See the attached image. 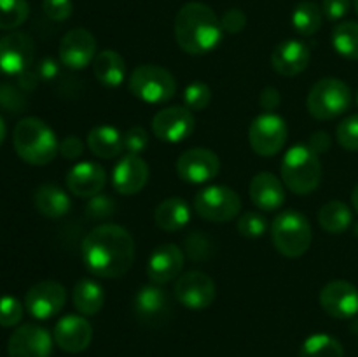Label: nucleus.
Segmentation results:
<instances>
[{"label":"nucleus","instance_id":"cd10ccee","mask_svg":"<svg viewBox=\"0 0 358 357\" xmlns=\"http://www.w3.org/2000/svg\"><path fill=\"white\" fill-rule=\"evenodd\" d=\"M93 72L96 79L107 88L121 86L126 76V62L117 51L105 49L98 52L93 62Z\"/></svg>","mask_w":358,"mask_h":357},{"label":"nucleus","instance_id":"f03ea898","mask_svg":"<svg viewBox=\"0 0 358 357\" xmlns=\"http://www.w3.org/2000/svg\"><path fill=\"white\" fill-rule=\"evenodd\" d=\"M175 38L187 55H206L219 46L222 24L212 7L203 2H189L175 16Z\"/></svg>","mask_w":358,"mask_h":357},{"label":"nucleus","instance_id":"79ce46f5","mask_svg":"<svg viewBox=\"0 0 358 357\" xmlns=\"http://www.w3.org/2000/svg\"><path fill=\"white\" fill-rule=\"evenodd\" d=\"M45 16L52 21H66L72 16V0H44L42 2Z\"/></svg>","mask_w":358,"mask_h":357},{"label":"nucleus","instance_id":"bb28decb","mask_svg":"<svg viewBox=\"0 0 358 357\" xmlns=\"http://www.w3.org/2000/svg\"><path fill=\"white\" fill-rule=\"evenodd\" d=\"M87 147L94 156L101 160H112L124 150L122 135L115 128L107 125L94 126L87 133Z\"/></svg>","mask_w":358,"mask_h":357},{"label":"nucleus","instance_id":"6e6d98bb","mask_svg":"<svg viewBox=\"0 0 358 357\" xmlns=\"http://www.w3.org/2000/svg\"><path fill=\"white\" fill-rule=\"evenodd\" d=\"M357 102H358V94H357Z\"/></svg>","mask_w":358,"mask_h":357},{"label":"nucleus","instance_id":"423d86ee","mask_svg":"<svg viewBox=\"0 0 358 357\" xmlns=\"http://www.w3.org/2000/svg\"><path fill=\"white\" fill-rule=\"evenodd\" d=\"M352 105V90L338 77H324L308 94V112L315 119L329 121L345 114Z\"/></svg>","mask_w":358,"mask_h":357},{"label":"nucleus","instance_id":"f257e3e1","mask_svg":"<svg viewBox=\"0 0 358 357\" xmlns=\"http://www.w3.org/2000/svg\"><path fill=\"white\" fill-rule=\"evenodd\" d=\"M83 262L100 279H121L135 261V240L126 227L114 223L98 224L83 241Z\"/></svg>","mask_w":358,"mask_h":357},{"label":"nucleus","instance_id":"3c124183","mask_svg":"<svg viewBox=\"0 0 358 357\" xmlns=\"http://www.w3.org/2000/svg\"><path fill=\"white\" fill-rule=\"evenodd\" d=\"M6 133H7V126L6 122H3L2 115H0V146H2V142L6 140Z\"/></svg>","mask_w":358,"mask_h":357},{"label":"nucleus","instance_id":"473e14b6","mask_svg":"<svg viewBox=\"0 0 358 357\" xmlns=\"http://www.w3.org/2000/svg\"><path fill=\"white\" fill-rule=\"evenodd\" d=\"M332 46L341 56L348 59H358V23L343 21L332 31Z\"/></svg>","mask_w":358,"mask_h":357},{"label":"nucleus","instance_id":"393cba45","mask_svg":"<svg viewBox=\"0 0 358 357\" xmlns=\"http://www.w3.org/2000/svg\"><path fill=\"white\" fill-rule=\"evenodd\" d=\"M34 205L48 219L66 216L72 206L70 196L56 184H42L34 192Z\"/></svg>","mask_w":358,"mask_h":357},{"label":"nucleus","instance_id":"b1692460","mask_svg":"<svg viewBox=\"0 0 358 357\" xmlns=\"http://www.w3.org/2000/svg\"><path fill=\"white\" fill-rule=\"evenodd\" d=\"M170 294L164 289H161V286L150 284V286H143L135 294L133 310H135V315L140 321L156 322L170 312Z\"/></svg>","mask_w":358,"mask_h":357},{"label":"nucleus","instance_id":"58836bf2","mask_svg":"<svg viewBox=\"0 0 358 357\" xmlns=\"http://www.w3.org/2000/svg\"><path fill=\"white\" fill-rule=\"evenodd\" d=\"M115 214V202L107 195H96L90 198L86 205V217L90 220L110 219Z\"/></svg>","mask_w":358,"mask_h":357},{"label":"nucleus","instance_id":"864d4df0","mask_svg":"<svg viewBox=\"0 0 358 357\" xmlns=\"http://www.w3.org/2000/svg\"><path fill=\"white\" fill-rule=\"evenodd\" d=\"M353 6H355V10H357V14H358V0H353Z\"/></svg>","mask_w":358,"mask_h":357},{"label":"nucleus","instance_id":"9d476101","mask_svg":"<svg viewBox=\"0 0 358 357\" xmlns=\"http://www.w3.org/2000/svg\"><path fill=\"white\" fill-rule=\"evenodd\" d=\"M66 303V289L56 280H42L28 289L24 308L38 321H48L58 315Z\"/></svg>","mask_w":358,"mask_h":357},{"label":"nucleus","instance_id":"0eeeda50","mask_svg":"<svg viewBox=\"0 0 358 357\" xmlns=\"http://www.w3.org/2000/svg\"><path fill=\"white\" fill-rule=\"evenodd\" d=\"M129 91L147 104H164L177 93V80L170 70L145 63L133 70L129 77Z\"/></svg>","mask_w":358,"mask_h":357},{"label":"nucleus","instance_id":"5fc2aeb1","mask_svg":"<svg viewBox=\"0 0 358 357\" xmlns=\"http://www.w3.org/2000/svg\"><path fill=\"white\" fill-rule=\"evenodd\" d=\"M355 234H358V223L355 224Z\"/></svg>","mask_w":358,"mask_h":357},{"label":"nucleus","instance_id":"603ef678","mask_svg":"<svg viewBox=\"0 0 358 357\" xmlns=\"http://www.w3.org/2000/svg\"><path fill=\"white\" fill-rule=\"evenodd\" d=\"M352 205L353 209H355V212L358 214V184L355 186V189H353L352 192Z\"/></svg>","mask_w":358,"mask_h":357},{"label":"nucleus","instance_id":"a211bd4d","mask_svg":"<svg viewBox=\"0 0 358 357\" xmlns=\"http://www.w3.org/2000/svg\"><path fill=\"white\" fill-rule=\"evenodd\" d=\"M52 338L63 352L79 354L91 345L93 328L83 315H65L56 322Z\"/></svg>","mask_w":358,"mask_h":357},{"label":"nucleus","instance_id":"e433bc0d","mask_svg":"<svg viewBox=\"0 0 358 357\" xmlns=\"http://www.w3.org/2000/svg\"><path fill=\"white\" fill-rule=\"evenodd\" d=\"M336 139L339 146L352 153H358V114L343 119L336 128Z\"/></svg>","mask_w":358,"mask_h":357},{"label":"nucleus","instance_id":"1a4fd4ad","mask_svg":"<svg viewBox=\"0 0 358 357\" xmlns=\"http://www.w3.org/2000/svg\"><path fill=\"white\" fill-rule=\"evenodd\" d=\"M289 128L282 115L264 112L252 121L248 128V142L255 154L264 158L276 156L285 147Z\"/></svg>","mask_w":358,"mask_h":357},{"label":"nucleus","instance_id":"09e8293b","mask_svg":"<svg viewBox=\"0 0 358 357\" xmlns=\"http://www.w3.org/2000/svg\"><path fill=\"white\" fill-rule=\"evenodd\" d=\"M280 102H282V97H280V91L276 90V88H264V90L261 91V97H259V104H261V107L264 108V111L271 112L275 111L276 107L280 105Z\"/></svg>","mask_w":358,"mask_h":357},{"label":"nucleus","instance_id":"20e7f679","mask_svg":"<svg viewBox=\"0 0 358 357\" xmlns=\"http://www.w3.org/2000/svg\"><path fill=\"white\" fill-rule=\"evenodd\" d=\"M282 181L296 195H311L320 186L322 163L308 146H294L282 161Z\"/></svg>","mask_w":358,"mask_h":357},{"label":"nucleus","instance_id":"72a5a7b5","mask_svg":"<svg viewBox=\"0 0 358 357\" xmlns=\"http://www.w3.org/2000/svg\"><path fill=\"white\" fill-rule=\"evenodd\" d=\"M27 0H0V30H16L28 20Z\"/></svg>","mask_w":358,"mask_h":357},{"label":"nucleus","instance_id":"7ed1b4c3","mask_svg":"<svg viewBox=\"0 0 358 357\" xmlns=\"http://www.w3.org/2000/svg\"><path fill=\"white\" fill-rule=\"evenodd\" d=\"M14 150L28 164L44 167L59 153V142L51 126L41 118H23L13 133Z\"/></svg>","mask_w":358,"mask_h":357},{"label":"nucleus","instance_id":"ea45409f","mask_svg":"<svg viewBox=\"0 0 358 357\" xmlns=\"http://www.w3.org/2000/svg\"><path fill=\"white\" fill-rule=\"evenodd\" d=\"M23 304L14 296H0V326L2 328H13L17 326L23 318Z\"/></svg>","mask_w":358,"mask_h":357},{"label":"nucleus","instance_id":"de8ad7c7","mask_svg":"<svg viewBox=\"0 0 358 357\" xmlns=\"http://www.w3.org/2000/svg\"><path fill=\"white\" fill-rule=\"evenodd\" d=\"M331 135L327 132H315L313 135L308 140V147L313 150L315 154H325L329 149H331Z\"/></svg>","mask_w":358,"mask_h":357},{"label":"nucleus","instance_id":"dca6fc26","mask_svg":"<svg viewBox=\"0 0 358 357\" xmlns=\"http://www.w3.org/2000/svg\"><path fill=\"white\" fill-rule=\"evenodd\" d=\"M58 55L66 69H86L96 58V38L86 28H73L69 34L63 35Z\"/></svg>","mask_w":358,"mask_h":357},{"label":"nucleus","instance_id":"2f4dec72","mask_svg":"<svg viewBox=\"0 0 358 357\" xmlns=\"http://www.w3.org/2000/svg\"><path fill=\"white\" fill-rule=\"evenodd\" d=\"M299 357H345V349L334 336L318 332L304 340Z\"/></svg>","mask_w":358,"mask_h":357},{"label":"nucleus","instance_id":"6ab92c4d","mask_svg":"<svg viewBox=\"0 0 358 357\" xmlns=\"http://www.w3.org/2000/svg\"><path fill=\"white\" fill-rule=\"evenodd\" d=\"M184 268V251L175 244H163L156 247L147 262V276L156 286H164L180 276Z\"/></svg>","mask_w":358,"mask_h":357},{"label":"nucleus","instance_id":"f3484780","mask_svg":"<svg viewBox=\"0 0 358 357\" xmlns=\"http://www.w3.org/2000/svg\"><path fill=\"white\" fill-rule=\"evenodd\" d=\"M320 304L327 315L339 321L358 314V289L346 280H332L320 290Z\"/></svg>","mask_w":358,"mask_h":357},{"label":"nucleus","instance_id":"9b49d317","mask_svg":"<svg viewBox=\"0 0 358 357\" xmlns=\"http://www.w3.org/2000/svg\"><path fill=\"white\" fill-rule=\"evenodd\" d=\"M173 294L182 307L189 310H205L215 300V282L203 272H187L175 282Z\"/></svg>","mask_w":358,"mask_h":357},{"label":"nucleus","instance_id":"c03bdc74","mask_svg":"<svg viewBox=\"0 0 358 357\" xmlns=\"http://www.w3.org/2000/svg\"><path fill=\"white\" fill-rule=\"evenodd\" d=\"M220 24L227 34H240L247 27V14L241 9H227L220 18Z\"/></svg>","mask_w":358,"mask_h":357},{"label":"nucleus","instance_id":"ddd939ff","mask_svg":"<svg viewBox=\"0 0 358 357\" xmlns=\"http://www.w3.org/2000/svg\"><path fill=\"white\" fill-rule=\"evenodd\" d=\"M220 172V160L213 150L194 147L182 153L177 160V174L187 184H205Z\"/></svg>","mask_w":358,"mask_h":357},{"label":"nucleus","instance_id":"c756f323","mask_svg":"<svg viewBox=\"0 0 358 357\" xmlns=\"http://www.w3.org/2000/svg\"><path fill=\"white\" fill-rule=\"evenodd\" d=\"M353 212L345 202H329L318 210V224L324 231L331 234H341L352 226Z\"/></svg>","mask_w":358,"mask_h":357},{"label":"nucleus","instance_id":"49530a36","mask_svg":"<svg viewBox=\"0 0 358 357\" xmlns=\"http://www.w3.org/2000/svg\"><path fill=\"white\" fill-rule=\"evenodd\" d=\"M84 153V144L79 136L69 135L62 144H59V154L65 160H76Z\"/></svg>","mask_w":358,"mask_h":357},{"label":"nucleus","instance_id":"aec40b11","mask_svg":"<svg viewBox=\"0 0 358 357\" xmlns=\"http://www.w3.org/2000/svg\"><path fill=\"white\" fill-rule=\"evenodd\" d=\"M149 164L136 154H126L112 172V186L124 196H133L145 188L149 181Z\"/></svg>","mask_w":358,"mask_h":357},{"label":"nucleus","instance_id":"a878e982","mask_svg":"<svg viewBox=\"0 0 358 357\" xmlns=\"http://www.w3.org/2000/svg\"><path fill=\"white\" fill-rule=\"evenodd\" d=\"M189 220H191V206L185 200L177 198V196L161 202L154 210V223L163 231H170V233L180 231L182 227L187 226Z\"/></svg>","mask_w":358,"mask_h":357},{"label":"nucleus","instance_id":"412c9836","mask_svg":"<svg viewBox=\"0 0 358 357\" xmlns=\"http://www.w3.org/2000/svg\"><path fill=\"white\" fill-rule=\"evenodd\" d=\"M107 184V172L101 164L83 161L73 164L66 174V188L77 198H93L100 195Z\"/></svg>","mask_w":358,"mask_h":357},{"label":"nucleus","instance_id":"4be33fe9","mask_svg":"<svg viewBox=\"0 0 358 357\" xmlns=\"http://www.w3.org/2000/svg\"><path fill=\"white\" fill-rule=\"evenodd\" d=\"M310 63V49L306 44L294 38L282 41L271 55V65L275 72L283 77H294L304 72Z\"/></svg>","mask_w":358,"mask_h":357},{"label":"nucleus","instance_id":"2eb2a0df","mask_svg":"<svg viewBox=\"0 0 358 357\" xmlns=\"http://www.w3.org/2000/svg\"><path fill=\"white\" fill-rule=\"evenodd\" d=\"M55 338L45 328L23 324L10 335L7 343L9 357H51Z\"/></svg>","mask_w":358,"mask_h":357},{"label":"nucleus","instance_id":"a18cd8bd","mask_svg":"<svg viewBox=\"0 0 358 357\" xmlns=\"http://www.w3.org/2000/svg\"><path fill=\"white\" fill-rule=\"evenodd\" d=\"M352 0H322V13L327 20L339 21L348 14Z\"/></svg>","mask_w":358,"mask_h":357},{"label":"nucleus","instance_id":"4468645a","mask_svg":"<svg viewBox=\"0 0 358 357\" xmlns=\"http://www.w3.org/2000/svg\"><path fill=\"white\" fill-rule=\"evenodd\" d=\"M194 115L192 111L180 105L166 107L157 112L152 119V133L157 140L177 144L187 139L194 132Z\"/></svg>","mask_w":358,"mask_h":357},{"label":"nucleus","instance_id":"5701e85b","mask_svg":"<svg viewBox=\"0 0 358 357\" xmlns=\"http://www.w3.org/2000/svg\"><path fill=\"white\" fill-rule=\"evenodd\" d=\"M248 195L254 205L266 212H273L285 203V188L271 172H261L255 175L248 186Z\"/></svg>","mask_w":358,"mask_h":357},{"label":"nucleus","instance_id":"f8f14e48","mask_svg":"<svg viewBox=\"0 0 358 357\" xmlns=\"http://www.w3.org/2000/svg\"><path fill=\"white\" fill-rule=\"evenodd\" d=\"M35 44L30 35L10 31L0 38V72L6 76H21L34 63Z\"/></svg>","mask_w":358,"mask_h":357},{"label":"nucleus","instance_id":"8fccbe9b","mask_svg":"<svg viewBox=\"0 0 358 357\" xmlns=\"http://www.w3.org/2000/svg\"><path fill=\"white\" fill-rule=\"evenodd\" d=\"M35 72H37V76L41 77L42 80H51L58 76V63L52 58H44L41 59V63H38Z\"/></svg>","mask_w":358,"mask_h":357},{"label":"nucleus","instance_id":"c9c22d12","mask_svg":"<svg viewBox=\"0 0 358 357\" xmlns=\"http://www.w3.org/2000/svg\"><path fill=\"white\" fill-rule=\"evenodd\" d=\"M212 102V90L208 84L194 80L184 90V104L189 111H203Z\"/></svg>","mask_w":358,"mask_h":357},{"label":"nucleus","instance_id":"39448f33","mask_svg":"<svg viewBox=\"0 0 358 357\" xmlns=\"http://www.w3.org/2000/svg\"><path fill=\"white\" fill-rule=\"evenodd\" d=\"M271 240L276 251L285 258H301L313 240L310 220L297 210H283L271 224Z\"/></svg>","mask_w":358,"mask_h":357},{"label":"nucleus","instance_id":"7c9ffc66","mask_svg":"<svg viewBox=\"0 0 358 357\" xmlns=\"http://www.w3.org/2000/svg\"><path fill=\"white\" fill-rule=\"evenodd\" d=\"M322 13L320 6L311 0H304V2L297 4L296 9L292 13V27L296 28V31L303 37H310L315 35L322 27Z\"/></svg>","mask_w":358,"mask_h":357},{"label":"nucleus","instance_id":"37998d69","mask_svg":"<svg viewBox=\"0 0 358 357\" xmlns=\"http://www.w3.org/2000/svg\"><path fill=\"white\" fill-rule=\"evenodd\" d=\"M0 105L10 112H21L24 108V98L16 88L9 84H0Z\"/></svg>","mask_w":358,"mask_h":357},{"label":"nucleus","instance_id":"c85d7f7f","mask_svg":"<svg viewBox=\"0 0 358 357\" xmlns=\"http://www.w3.org/2000/svg\"><path fill=\"white\" fill-rule=\"evenodd\" d=\"M72 301L79 314L91 317V315H96L103 308L105 293L100 284L91 279H83L73 287Z\"/></svg>","mask_w":358,"mask_h":357},{"label":"nucleus","instance_id":"f704fd0d","mask_svg":"<svg viewBox=\"0 0 358 357\" xmlns=\"http://www.w3.org/2000/svg\"><path fill=\"white\" fill-rule=\"evenodd\" d=\"M213 248L215 247H213L212 238L201 231L189 233L184 240V251L192 261H206L208 258H212Z\"/></svg>","mask_w":358,"mask_h":357},{"label":"nucleus","instance_id":"6e6552de","mask_svg":"<svg viewBox=\"0 0 358 357\" xmlns=\"http://www.w3.org/2000/svg\"><path fill=\"white\" fill-rule=\"evenodd\" d=\"M240 210V195L227 186H208L194 196V212L210 223H229Z\"/></svg>","mask_w":358,"mask_h":357},{"label":"nucleus","instance_id":"a19ab883","mask_svg":"<svg viewBox=\"0 0 358 357\" xmlns=\"http://www.w3.org/2000/svg\"><path fill=\"white\" fill-rule=\"evenodd\" d=\"M122 142H124L126 153L140 156L149 147V133H147V130L143 126H131L122 135Z\"/></svg>","mask_w":358,"mask_h":357},{"label":"nucleus","instance_id":"4c0bfd02","mask_svg":"<svg viewBox=\"0 0 358 357\" xmlns=\"http://www.w3.org/2000/svg\"><path fill=\"white\" fill-rule=\"evenodd\" d=\"M238 233L245 238H261L268 230L264 216L257 212H247L238 219L236 223Z\"/></svg>","mask_w":358,"mask_h":357}]
</instances>
